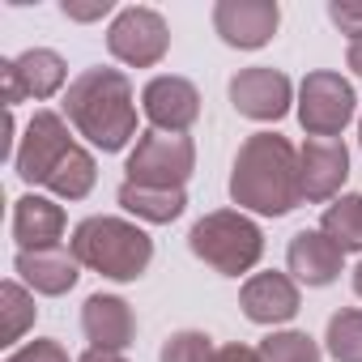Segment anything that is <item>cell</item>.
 <instances>
[{
    "label": "cell",
    "mask_w": 362,
    "mask_h": 362,
    "mask_svg": "<svg viewBox=\"0 0 362 362\" xmlns=\"http://www.w3.org/2000/svg\"><path fill=\"white\" fill-rule=\"evenodd\" d=\"M5 362H69V354H64V345L60 341H30V345H22V349H13Z\"/></svg>",
    "instance_id": "cell-26"
},
{
    "label": "cell",
    "mask_w": 362,
    "mask_h": 362,
    "mask_svg": "<svg viewBox=\"0 0 362 362\" xmlns=\"http://www.w3.org/2000/svg\"><path fill=\"white\" fill-rule=\"evenodd\" d=\"M115 5L111 0H90V5H77V0H64L60 5V13L64 18H73V22H98V18H107Z\"/></svg>",
    "instance_id": "cell-27"
},
{
    "label": "cell",
    "mask_w": 362,
    "mask_h": 362,
    "mask_svg": "<svg viewBox=\"0 0 362 362\" xmlns=\"http://www.w3.org/2000/svg\"><path fill=\"white\" fill-rule=\"evenodd\" d=\"M286 264L303 286H328L341 277L345 252L324 235V230H298L286 247Z\"/></svg>",
    "instance_id": "cell-15"
},
{
    "label": "cell",
    "mask_w": 362,
    "mask_h": 362,
    "mask_svg": "<svg viewBox=\"0 0 362 362\" xmlns=\"http://www.w3.org/2000/svg\"><path fill=\"white\" fill-rule=\"evenodd\" d=\"M214 362H264V358H260V349H252V345H222V349L214 354Z\"/></svg>",
    "instance_id": "cell-28"
},
{
    "label": "cell",
    "mask_w": 362,
    "mask_h": 362,
    "mask_svg": "<svg viewBox=\"0 0 362 362\" xmlns=\"http://www.w3.org/2000/svg\"><path fill=\"white\" fill-rule=\"evenodd\" d=\"M188 247H192V256H201L222 277H239V273L256 269V260L264 256V235L252 218H243L235 209H218L192 226Z\"/></svg>",
    "instance_id": "cell-5"
},
{
    "label": "cell",
    "mask_w": 362,
    "mask_h": 362,
    "mask_svg": "<svg viewBox=\"0 0 362 362\" xmlns=\"http://www.w3.org/2000/svg\"><path fill=\"white\" fill-rule=\"evenodd\" d=\"M328 18L341 35H349V43L362 39V0H337V5H328Z\"/></svg>",
    "instance_id": "cell-25"
},
{
    "label": "cell",
    "mask_w": 362,
    "mask_h": 362,
    "mask_svg": "<svg viewBox=\"0 0 362 362\" xmlns=\"http://www.w3.org/2000/svg\"><path fill=\"white\" fill-rule=\"evenodd\" d=\"M354 86L341 77V73H307L303 86H298V119L307 128V136H320V141H332L341 136V128L354 119Z\"/></svg>",
    "instance_id": "cell-7"
},
{
    "label": "cell",
    "mask_w": 362,
    "mask_h": 362,
    "mask_svg": "<svg viewBox=\"0 0 362 362\" xmlns=\"http://www.w3.org/2000/svg\"><path fill=\"white\" fill-rule=\"evenodd\" d=\"M290 98H294V86L281 69H269V64H256V69H243L235 81H230V103L239 115L247 119H281L290 111Z\"/></svg>",
    "instance_id": "cell-11"
},
{
    "label": "cell",
    "mask_w": 362,
    "mask_h": 362,
    "mask_svg": "<svg viewBox=\"0 0 362 362\" xmlns=\"http://www.w3.org/2000/svg\"><path fill=\"white\" fill-rule=\"evenodd\" d=\"M77 362H128L124 354H115V349H86Z\"/></svg>",
    "instance_id": "cell-29"
},
{
    "label": "cell",
    "mask_w": 362,
    "mask_h": 362,
    "mask_svg": "<svg viewBox=\"0 0 362 362\" xmlns=\"http://www.w3.org/2000/svg\"><path fill=\"white\" fill-rule=\"evenodd\" d=\"M141 107L153 132H188L201 115V94L188 77H153L141 90Z\"/></svg>",
    "instance_id": "cell-12"
},
{
    "label": "cell",
    "mask_w": 362,
    "mask_h": 362,
    "mask_svg": "<svg viewBox=\"0 0 362 362\" xmlns=\"http://www.w3.org/2000/svg\"><path fill=\"white\" fill-rule=\"evenodd\" d=\"M281 9L273 0H218L214 5V30L222 35V43L230 47H264L277 35Z\"/></svg>",
    "instance_id": "cell-10"
},
{
    "label": "cell",
    "mask_w": 362,
    "mask_h": 362,
    "mask_svg": "<svg viewBox=\"0 0 362 362\" xmlns=\"http://www.w3.org/2000/svg\"><path fill=\"white\" fill-rule=\"evenodd\" d=\"M0 77H5V107L13 111L26 98H52L64 86L69 69H64V60L56 52L30 47V52H22V56H13V60L0 64Z\"/></svg>",
    "instance_id": "cell-9"
},
{
    "label": "cell",
    "mask_w": 362,
    "mask_h": 362,
    "mask_svg": "<svg viewBox=\"0 0 362 362\" xmlns=\"http://www.w3.org/2000/svg\"><path fill=\"white\" fill-rule=\"evenodd\" d=\"M0 315H5V328H0L5 345H18V341L26 337V328L35 324L39 307H35V298H30L18 281H5V290H0Z\"/></svg>",
    "instance_id": "cell-21"
},
{
    "label": "cell",
    "mask_w": 362,
    "mask_h": 362,
    "mask_svg": "<svg viewBox=\"0 0 362 362\" xmlns=\"http://www.w3.org/2000/svg\"><path fill=\"white\" fill-rule=\"evenodd\" d=\"M358 136H362V119H358Z\"/></svg>",
    "instance_id": "cell-32"
},
{
    "label": "cell",
    "mask_w": 362,
    "mask_h": 362,
    "mask_svg": "<svg viewBox=\"0 0 362 362\" xmlns=\"http://www.w3.org/2000/svg\"><path fill=\"white\" fill-rule=\"evenodd\" d=\"M119 205L128 214H136L141 222H175L179 214H184L188 197L184 188H141V184H128L124 179V188H119Z\"/></svg>",
    "instance_id": "cell-19"
},
{
    "label": "cell",
    "mask_w": 362,
    "mask_h": 362,
    "mask_svg": "<svg viewBox=\"0 0 362 362\" xmlns=\"http://www.w3.org/2000/svg\"><path fill=\"white\" fill-rule=\"evenodd\" d=\"M354 294H358V298H362V264H358V269H354Z\"/></svg>",
    "instance_id": "cell-31"
},
{
    "label": "cell",
    "mask_w": 362,
    "mask_h": 362,
    "mask_svg": "<svg viewBox=\"0 0 362 362\" xmlns=\"http://www.w3.org/2000/svg\"><path fill=\"white\" fill-rule=\"evenodd\" d=\"M345 60H349V69H354V73L362 77V39H354V43H349V52H345Z\"/></svg>",
    "instance_id": "cell-30"
},
{
    "label": "cell",
    "mask_w": 362,
    "mask_h": 362,
    "mask_svg": "<svg viewBox=\"0 0 362 362\" xmlns=\"http://www.w3.org/2000/svg\"><path fill=\"white\" fill-rule=\"evenodd\" d=\"M239 307L252 324H286L298 311V286L286 273H256L247 277Z\"/></svg>",
    "instance_id": "cell-16"
},
{
    "label": "cell",
    "mask_w": 362,
    "mask_h": 362,
    "mask_svg": "<svg viewBox=\"0 0 362 362\" xmlns=\"http://www.w3.org/2000/svg\"><path fill=\"white\" fill-rule=\"evenodd\" d=\"M107 47L115 60L132 64V69H149L166 56L170 47V30L162 22L158 9H145V5H132V9H119L111 30H107Z\"/></svg>",
    "instance_id": "cell-8"
},
{
    "label": "cell",
    "mask_w": 362,
    "mask_h": 362,
    "mask_svg": "<svg viewBox=\"0 0 362 362\" xmlns=\"http://www.w3.org/2000/svg\"><path fill=\"white\" fill-rule=\"evenodd\" d=\"M81 332L90 337V349H128L136 337V315L115 294H90L81 307Z\"/></svg>",
    "instance_id": "cell-14"
},
{
    "label": "cell",
    "mask_w": 362,
    "mask_h": 362,
    "mask_svg": "<svg viewBox=\"0 0 362 362\" xmlns=\"http://www.w3.org/2000/svg\"><path fill=\"white\" fill-rule=\"evenodd\" d=\"M230 197L243 209H256L264 218H281L303 201V175H298V149L277 132H256L239 145L235 170H230Z\"/></svg>",
    "instance_id": "cell-1"
},
{
    "label": "cell",
    "mask_w": 362,
    "mask_h": 362,
    "mask_svg": "<svg viewBox=\"0 0 362 362\" xmlns=\"http://www.w3.org/2000/svg\"><path fill=\"white\" fill-rule=\"evenodd\" d=\"M320 230L341 247V252H362V197H341L324 209Z\"/></svg>",
    "instance_id": "cell-20"
},
{
    "label": "cell",
    "mask_w": 362,
    "mask_h": 362,
    "mask_svg": "<svg viewBox=\"0 0 362 362\" xmlns=\"http://www.w3.org/2000/svg\"><path fill=\"white\" fill-rule=\"evenodd\" d=\"M64 119L90 136L103 153L124 149L136 136V103L132 86L119 69H86L64 90Z\"/></svg>",
    "instance_id": "cell-3"
},
{
    "label": "cell",
    "mask_w": 362,
    "mask_h": 362,
    "mask_svg": "<svg viewBox=\"0 0 362 362\" xmlns=\"http://www.w3.org/2000/svg\"><path fill=\"white\" fill-rule=\"evenodd\" d=\"M214 337L209 332H197V328H184V332H170L158 362H214Z\"/></svg>",
    "instance_id": "cell-24"
},
{
    "label": "cell",
    "mask_w": 362,
    "mask_h": 362,
    "mask_svg": "<svg viewBox=\"0 0 362 362\" xmlns=\"http://www.w3.org/2000/svg\"><path fill=\"white\" fill-rule=\"evenodd\" d=\"M13 269L22 273V281L39 294H64L77 286V256L69 247H52V252H18Z\"/></svg>",
    "instance_id": "cell-18"
},
{
    "label": "cell",
    "mask_w": 362,
    "mask_h": 362,
    "mask_svg": "<svg viewBox=\"0 0 362 362\" xmlns=\"http://www.w3.org/2000/svg\"><path fill=\"white\" fill-rule=\"evenodd\" d=\"M69 252L77 256V264L111 281H136L153 260V239L136 222H124V218H86L73 230Z\"/></svg>",
    "instance_id": "cell-4"
},
{
    "label": "cell",
    "mask_w": 362,
    "mask_h": 362,
    "mask_svg": "<svg viewBox=\"0 0 362 362\" xmlns=\"http://www.w3.org/2000/svg\"><path fill=\"white\" fill-rule=\"evenodd\" d=\"M13 239L22 252H52L64 239V209L47 197H22L13 201Z\"/></svg>",
    "instance_id": "cell-17"
},
{
    "label": "cell",
    "mask_w": 362,
    "mask_h": 362,
    "mask_svg": "<svg viewBox=\"0 0 362 362\" xmlns=\"http://www.w3.org/2000/svg\"><path fill=\"white\" fill-rule=\"evenodd\" d=\"M13 170L26 184L52 188L64 201H81L94 188V175H98L94 158L69 136V124L56 111H35V119L26 124V136L18 141Z\"/></svg>",
    "instance_id": "cell-2"
},
{
    "label": "cell",
    "mask_w": 362,
    "mask_h": 362,
    "mask_svg": "<svg viewBox=\"0 0 362 362\" xmlns=\"http://www.w3.org/2000/svg\"><path fill=\"white\" fill-rule=\"evenodd\" d=\"M298 175H303V201H328L341 192L345 175H349V149L341 136L320 141L311 136L298 149Z\"/></svg>",
    "instance_id": "cell-13"
},
{
    "label": "cell",
    "mask_w": 362,
    "mask_h": 362,
    "mask_svg": "<svg viewBox=\"0 0 362 362\" xmlns=\"http://www.w3.org/2000/svg\"><path fill=\"white\" fill-rule=\"evenodd\" d=\"M264 362H320V345L307 332H273L260 341Z\"/></svg>",
    "instance_id": "cell-23"
},
{
    "label": "cell",
    "mask_w": 362,
    "mask_h": 362,
    "mask_svg": "<svg viewBox=\"0 0 362 362\" xmlns=\"http://www.w3.org/2000/svg\"><path fill=\"white\" fill-rule=\"evenodd\" d=\"M328 354L337 362H362V311L345 307L328 320Z\"/></svg>",
    "instance_id": "cell-22"
},
{
    "label": "cell",
    "mask_w": 362,
    "mask_h": 362,
    "mask_svg": "<svg viewBox=\"0 0 362 362\" xmlns=\"http://www.w3.org/2000/svg\"><path fill=\"white\" fill-rule=\"evenodd\" d=\"M197 166V149L184 132H145L128 153V184L141 188H184Z\"/></svg>",
    "instance_id": "cell-6"
}]
</instances>
